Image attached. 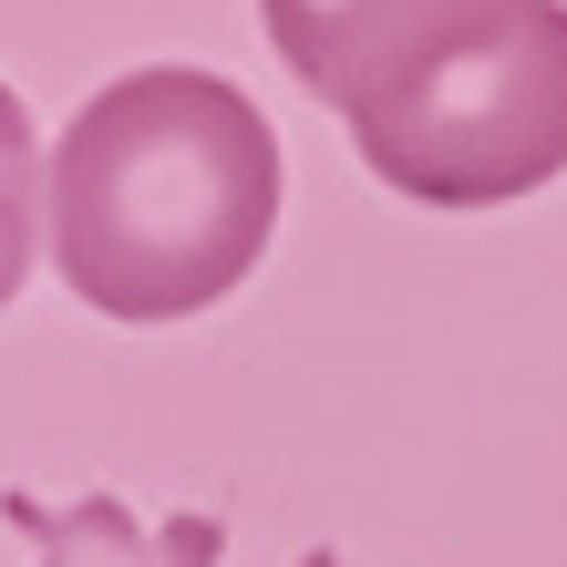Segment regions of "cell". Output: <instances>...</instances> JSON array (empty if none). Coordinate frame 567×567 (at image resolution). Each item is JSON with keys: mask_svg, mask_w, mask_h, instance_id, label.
<instances>
[{"mask_svg": "<svg viewBox=\"0 0 567 567\" xmlns=\"http://www.w3.org/2000/svg\"><path fill=\"white\" fill-rule=\"evenodd\" d=\"M279 124L227 73L145 62L83 93L42 165V238L93 320H196L279 238Z\"/></svg>", "mask_w": 567, "mask_h": 567, "instance_id": "6da1fadb", "label": "cell"}, {"mask_svg": "<svg viewBox=\"0 0 567 567\" xmlns=\"http://www.w3.org/2000/svg\"><path fill=\"white\" fill-rule=\"evenodd\" d=\"M361 165L433 217H485L567 176V0H516L485 42L351 124Z\"/></svg>", "mask_w": 567, "mask_h": 567, "instance_id": "7a4b0ae2", "label": "cell"}, {"mask_svg": "<svg viewBox=\"0 0 567 567\" xmlns=\"http://www.w3.org/2000/svg\"><path fill=\"white\" fill-rule=\"evenodd\" d=\"M516 0H258L269 52L320 93L341 124L382 114L392 93H413L433 62L485 42Z\"/></svg>", "mask_w": 567, "mask_h": 567, "instance_id": "3957f363", "label": "cell"}, {"mask_svg": "<svg viewBox=\"0 0 567 567\" xmlns=\"http://www.w3.org/2000/svg\"><path fill=\"white\" fill-rule=\"evenodd\" d=\"M0 516H11V537H31L42 567H217L227 557L217 516L145 526L124 495H73V506H52V495H31V485H0Z\"/></svg>", "mask_w": 567, "mask_h": 567, "instance_id": "277c9868", "label": "cell"}, {"mask_svg": "<svg viewBox=\"0 0 567 567\" xmlns=\"http://www.w3.org/2000/svg\"><path fill=\"white\" fill-rule=\"evenodd\" d=\"M31 248H42V124L11 83H0V310L31 279Z\"/></svg>", "mask_w": 567, "mask_h": 567, "instance_id": "5b68a950", "label": "cell"}, {"mask_svg": "<svg viewBox=\"0 0 567 567\" xmlns=\"http://www.w3.org/2000/svg\"><path fill=\"white\" fill-rule=\"evenodd\" d=\"M299 567H351V557H341V547H310V557H299Z\"/></svg>", "mask_w": 567, "mask_h": 567, "instance_id": "8992f818", "label": "cell"}]
</instances>
